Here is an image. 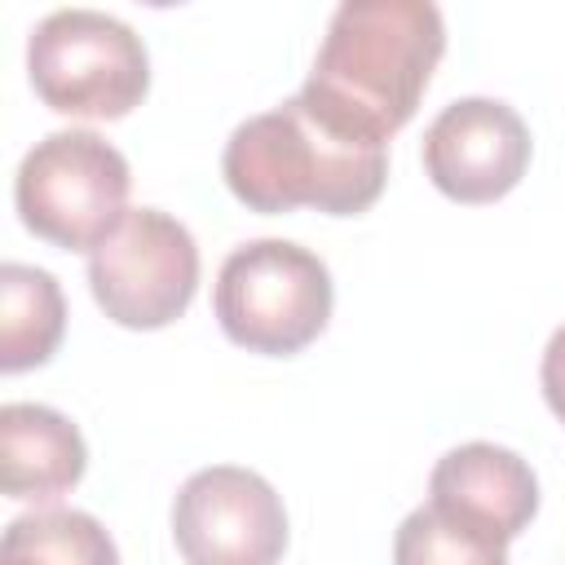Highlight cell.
<instances>
[{"label":"cell","mask_w":565,"mask_h":565,"mask_svg":"<svg viewBox=\"0 0 565 565\" xmlns=\"http://www.w3.org/2000/svg\"><path fill=\"white\" fill-rule=\"evenodd\" d=\"M88 468V446L79 428L40 402L0 406V486L9 499L53 503L79 486Z\"/></svg>","instance_id":"30bf717a"},{"label":"cell","mask_w":565,"mask_h":565,"mask_svg":"<svg viewBox=\"0 0 565 565\" xmlns=\"http://www.w3.org/2000/svg\"><path fill=\"white\" fill-rule=\"evenodd\" d=\"M0 565H119V547L106 525L79 508H35L9 521Z\"/></svg>","instance_id":"7c38bea8"},{"label":"cell","mask_w":565,"mask_h":565,"mask_svg":"<svg viewBox=\"0 0 565 565\" xmlns=\"http://www.w3.org/2000/svg\"><path fill=\"white\" fill-rule=\"evenodd\" d=\"M172 539L185 565H278L287 552V508L260 472L212 463L177 490Z\"/></svg>","instance_id":"52a82bcc"},{"label":"cell","mask_w":565,"mask_h":565,"mask_svg":"<svg viewBox=\"0 0 565 565\" xmlns=\"http://www.w3.org/2000/svg\"><path fill=\"white\" fill-rule=\"evenodd\" d=\"M530 168V128L499 97H459L424 128V172L455 203H494Z\"/></svg>","instance_id":"ba28073f"},{"label":"cell","mask_w":565,"mask_h":565,"mask_svg":"<svg viewBox=\"0 0 565 565\" xmlns=\"http://www.w3.org/2000/svg\"><path fill=\"white\" fill-rule=\"evenodd\" d=\"M35 97L71 119H124L150 88L141 35L102 9H53L26 40Z\"/></svg>","instance_id":"277c9868"},{"label":"cell","mask_w":565,"mask_h":565,"mask_svg":"<svg viewBox=\"0 0 565 565\" xmlns=\"http://www.w3.org/2000/svg\"><path fill=\"white\" fill-rule=\"evenodd\" d=\"M539 380H543V397H547L552 415L565 424V327L552 331V340H547V349H543Z\"/></svg>","instance_id":"5bb4252c"},{"label":"cell","mask_w":565,"mask_h":565,"mask_svg":"<svg viewBox=\"0 0 565 565\" xmlns=\"http://www.w3.org/2000/svg\"><path fill=\"white\" fill-rule=\"evenodd\" d=\"M88 287L110 322L128 331H159L194 300V234L159 207H132L110 238L88 252Z\"/></svg>","instance_id":"8992f818"},{"label":"cell","mask_w":565,"mask_h":565,"mask_svg":"<svg viewBox=\"0 0 565 565\" xmlns=\"http://www.w3.org/2000/svg\"><path fill=\"white\" fill-rule=\"evenodd\" d=\"M66 331V300L49 269L0 265V371L18 375L44 366Z\"/></svg>","instance_id":"8fae6325"},{"label":"cell","mask_w":565,"mask_h":565,"mask_svg":"<svg viewBox=\"0 0 565 565\" xmlns=\"http://www.w3.org/2000/svg\"><path fill=\"white\" fill-rule=\"evenodd\" d=\"M128 159L93 128H62L35 141L13 177L22 225L66 252H93L128 216Z\"/></svg>","instance_id":"5b68a950"},{"label":"cell","mask_w":565,"mask_h":565,"mask_svg":"<svg viewBox=\"0 0 565 565\" xmlns=\"http://www.w3.org/2000/svg\"><path fill=\"white\" fill-rule=\"evenodd\" d=\"M230 194L265 216L318 207L327 216L366 212L388 181V146L358 141L318 119L300 93L243 119L221 154Z\"/></svg>","instance_id":"7a4b0ae2"},{"label":"cell","mask_w":565,"mask_h":565,"mask_svg":"<svg viewBox=\"0 0 565 565\" xmlns=\"http://www.w3.org/2000/svg\"><path fill=\"white\" fill-rule=\"evenodd\" d=\"M393 565H508V547L424 503L402 516L393 534Z\"/></svg>","instance_id":"4fadbf2b"},{"label":"cell","mask_w":565,"mask_h":565,"mask_svg":"<svg viewBox=\"0 0 565 565\" xmlns=\"http://www.w3.org/2000/svg\"><path fill=\"white\" fill-rule=\"evenodd\" d=\"M428 503L508 547L539 512V481L516 450L494 441H463L433 463Z\"/></svg>","instance_id":"9c48e42d"},{"label":"cell","mask_w":565,"mask_h":565,"mask_svg":"<svg viewBox=\"0 0 565 565\" xmlns=\"http://www.w3.org/2000/svg\"><path fill=\"white\" fill-rule=\"evenodd\" d=\"M331 269L300 243L252 238L216 274L212 309L221 331L265 358H291L313 344L331 318Z\"/></svg>","instance_id":"3957f363"},{"label":"cell","mask_w":565,"mask_h":565,"mask_svg":"<svg viewBox=\"0 0 565 565\" xmlns=\"http://www.w3.org/2000/svg\"><path fill=\"white\" fill-rule=\"evenodd\" d=\"M446 53L441 9L428 0H344L322 35L300 102L331 128L388 146L411 124Z\"/></svg>","instance_id":"6da1fadb"}]
</instances>
